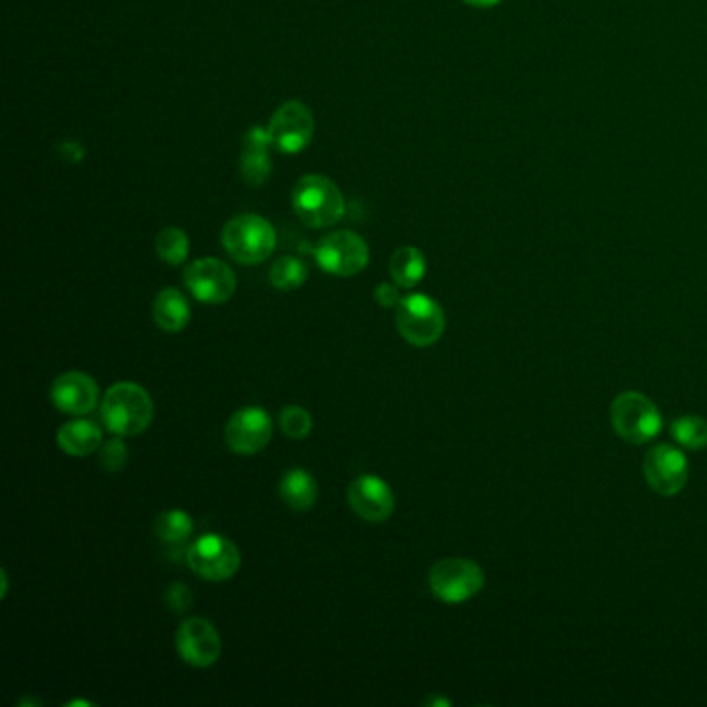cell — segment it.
I'll list each match as a JSON object with an SVG mask.
<instances>
[{
	"instance_id": "obj_32",
	"label": "cell",
	"mask_w": 707,
	"mask_h": 707,
	"mask_svg": "<svg viewBox=\"0 0 707 707\" xmlns=\"http://www.w3.org/2000/svg\"><path fill=\"white\" fill-rule=\"evenodd\" d=\"M427 704H432V706H450V702H446V699H430Z\"/></svg>"
},
{
	"instance_id": "obj_28",
	"label": "cell",
	"mask_w": 707,
	"mask_h": 707,
	"mask_svg": "<svg viewBox=\"0 0 707 707\" xmlns=\"http://www.w3.org/2000/svg\"><path fill=\"white\" fill-rule=\"evenodd\" d=\"M374 295H376L377 306H382V308L393 310L400 303V295H398V288L395 285L382 283V285H377Z\"/></svg>"
},
{
	"instance_id": "obj_15",
	"label": "cell",
	"mask_w": 707,
	"mask_h": 707,
	"mask_svg": "<svg viewBox=\"0 0 707 707\" xmlns=\"http://www.w3.org/2000/svg\"><path fill=\"white\" fill-rule=\"evenodd\" d=\"M50 398L61 413L84 418L98 407L100 390L86 372H65L52 382Z\"/></svg>"
},
{
	"instance_id": "obj_20",
	"label": "cell",
	"mask_w": 707,
	"mask_h": 707,
	"mask_svg": "<svg viewBox=\"0 0 707 707\" xmlns=\"http://www.w3.org/2000/svg\"><path fill=\"white\" fill-rule=\"evenodd\" d=\"M390 276L400 288H413L425 276V258L418 247L405 245L390 258Z\"/></svg>"
},
{
	"instance_id": "obj_29",
	"label": "cell",
	"mask_w": 707,
	"mask_h": 707,
	"mask_svg": "<svg viewBox=\"0 0 707 707\" xmlns=\"http://www.w3.org/2000/svg\"><path fill=\"white\" fill-rule=\"evenodd\" d=\"M59 154L63 156V160H66V162L75 164V162L84 160L86 148L82 144H77V141H63L61 148H59Z\"/></svg>"
},
{
	"instance_id": "obj_8",
	"label": "cell",
	"mask_w": 707,
	"mask_h": 707,
	"mask_svg": "<svg viewBox=\"0 0 707 707\" xmlns=\"http://www.w3.org/2000/svg\"><path fill=\"white\" fill-rule=\"evenodd\" d=\"M315 262L332 276H355L370 264V247L354 231H334L315 247Z\"/></svg>"
},
{
	"instance_id": "obj_5",
	"label": "cell",
	"mask_w": 707,
	"mask_h": 707,
	"mask_svg": "<svg viewBox=\"0 0 707 707\" xmlns=\"http://www.w3.org/2000/svg\"><path fill=\"white\" fill-rule=\"evenodd\" d=\"M397 331L411 347H432L443 338L446 315L438 301L427 295L413 293L400 299L397 306Z\"/></svg>"
},
{
	"instance_id": "obj_23",
	"label": "cell",
	"mask_w": 707,
	"mask_h": 707,
	"mask_svg": "<svg viewBox=\"0 0 707 707\" xmlns=\"http://www.w3.org/2000/svg\"><path fill=\"white\" fill-rule=\"evenodd\" d=\"M308 276H310V268L303 260L293 258V256H285V258L276 260L270 268V283L278 290H295V288L303 287Z\"/></svg>"
},
{
	"instance_id": "obj_1",
	"label": "cell",
	"mask_w": 707,
	"mask_h": 707,
	"mask_svg": "<svg viewBox=\"0 0 707 707\" xmlns=\"http://www.w3.org/2000/svg\"><path fill=\"white\" fill-rule=\"evenodd\" d=\"M100 415L112 434L139 436L152 425L154 400L144 386L135 382H119L104 393Z\"/></svg>"
},
{
	"instance_id": "obj_21",
	"label": "cell",
	"mask_w": 707,
	"mask_h": 707,
	"mask_svg": "<svg viewBox=\"0 0 707 707\" xmlns=\"http://www.w3.org/2000/svg\"><path fill=\"white\" fill-rule=\"evenodd\" d=\"M154 533L164 544L187 542L194 533V519L185 510H164L154 521Z\"/></svg>"
},
{
	"instance_id": "obj_24",
	"label": "cell",
	"mask_w": 707,
	"mask_h": 707,
	"mask_svg": "<svg viewBox=\"0 0 707 707\" xmlns=\"http://www.w3.org/2000/svg\"><path fill=\"white\" fill-rule=\"evenodd\" d=\"M670 434L674 443L681 444L689 450H702L707 448V420L697 415H685L672 421Z\"/></svg>"
},
{
	"instance_id": "obj_19",
	"label": "cell",
	"mask_w": 707,
	"mask_h": 707,
	"mask_svg": "<svg viewBox=\"0 0 707 707\" xmlns=\"http://www.w3.org/2000/svg\"><path fill=\"white\" fill-rule=\"evenodd\" d=\"M278 494L288 509L306 512L318 500V482L310 471L295 467V469H288L287 473L281 477Z\"/></svg>"
},
{
	"instance_id": "obj_33",
	"label": "cell",
	"mask_w": 707,
	"mask_h": 707,
	"mask_svg": "<svg viewBox=\"0 0 707 707\" xmlns=\"http://www.w3.org/2000/svg\"><path fill=\"white\" fill-rule=\"evenodd\" d=\"M69 706H89L88 702H73V704H69Z\"/></svg>"
},
{
	"instance_id": "obj_31",
	"label": "cell",
	"mask_w": 707,
	"mask_h": 707,
	"mask_svg": "<svg viewBox=\"0 0 707 707\" xmlns=\"http://www.w3.org/2000/svg\"><path fill=\"white\" fill-rule=\"evenodd\" d=\"M0 579H2V592H0V597H7V594H9V576H7V571H0Z\"/></svg>"
},
{
	"instance_id": "obj_4",
	"label": "cell",
	"mask_w": 707,
	"mask_h": 707,
	"mask_svg": "<svg viewBox=\"0 0 707 707\" xmlns=\"http://www.w3.org/2000/svg\"><path fill=\"white\" fill-rule=\"evenodd\" d=\"M610 421L624 443L645 444L662 432L658 405L637 390H627L612 400Z\"/></svg>"
},
{
	"instance_id": "obj_22",
	"label": "cell",
	"mask_w": 707,
	"mask_h": 707,
	"mask_svg": "<svg viewBox=\"0 0 707 707\" xmlns=\"http://www.w3.org/2000/svg\"><path fill=\"white\" fill-rule=\"evenodd\" d=\"M156 253L162 262L181 265L189 256V237L183 228L166 226L156 235Z\"/></svg>"
},
{
	"instance_id": "obj_30",
	"label": "cell",
	"mask_w": 707,
	"mask_h": 707,
	"mask_svg": "<svg viewBox=\"0 0 707 707\" xmlns=\"http://www.w3.org/2000/svg\"><path fill=\"white\" fill-rule=\"evenodd\" d=\"M464 4L469 7H477V9H489V7H496L500 0H463Z\"/></svg>"
},
{
	"instance_id": "obj_2",
	"label": "cell",
	"mask_w": 707,
	"mask_h": 707,
	"mask_svg": "<svg viewBox=\"0 0 707 707\" xmlns=\"http://www.w3.org/2000/svg\"><path fill=\"white\" fill-rule=\"evenodd\" d=\"M293 210L310 228H328L345 216V198L324 175H306L293 189Z\"/></svg>"
},
{
	"instance_id": "obj_16",
	"label": "cell",
	"mask_w": 707,
	"mask_h": 707,
	"mask_svg": "<svg viewBox=\"0 0 707 707\" xmlns=\"http://www.w3.org/2000/svg\"><path fill=\"white\" fill-rule=\"evenodd\" d=\"M272 139L262 127H253L245 135L244 154H241V175L247 185L262 187L272 175Z\"/></svg>"
},
{
	"instance_id": "obj_7",
	"label": "cell",
	"mask_w": 707,
	"mask_h": 707,
	"mask_svg": "<svg viewBox=\"0 0 707 707\" xmlns=\"http://www.w3.org/2000/svg\"><path fill=\"white\" fill-rule=\"evenodd\" d=\"M187 565L201 579L221 583L237 575L241 567V553L228 537L206 533L189 546Z\"/></svg>"
},
{
	"instance_id": "obj_26",
	"label": "cell",
	"mask_w": 707,
	"mask_h": 707,
	"mask_svg": "<svg viewBox=\"0 0 707 707\" xmlns=\"http://www.w3.org/2000/svg\"><path fill=\"white\" fill-rule=\"evenodd\" d=\"M129 459V450L123 441L114 438L111 443L102 444L100 448V464L109 471V473H119L123 471V467L127 464Z\"/></svg>"
},
{
	"instance_id": "obj_14",
	"label": "cell",
	"mask_w": 707,
	"mask_h": 707,
	"mask_svg": "<svg viewBox=\"0 0 707 707\" xmlns=\"http://www.w3.org/2000/svg\"><path fill=\"white\" fill-rule=\"evenodd\" d=\"M347 500L355 514L368 523H384L393 517L397 505L393 487L374 473H365L354 480L347 489Z\"/></svg>"
},
{
	"instance_id": "obj_11",
	"label": "cell",
	"mask_w": 707,
	"mask_h": 707,
	"mask_svg": "<svg viewBox=\"0 0 707 707\" xmlns=\"http://www.w3.org/2000/svg\"><path fill=\"white\" fill-rule=\"evenodd\" d=\"M643 475L656 494L677 496L689 482V463L677 446L658 444L643 459Z\"/></svg>"
},
{
	"instance_id": "obj_13",
	"label": "cell",
	"mask_w": 707,
	"mask_h": 707,
	"mask_svg": "<svg viewBox=\"0 0 707 707\" xmlns=\"http://www.w3.org/2000/svg\"><path fill=\"white\" fill-rule=\"evenodd\" d=\"M177 652L183 662L194 668H208L221 658V633L210 620L187 619L178 627Z\"/></svg>"
},
{
	"instance_id": "obj_17",
	"label": "cell",
	"mask_w": 707,
	"mask_h": 707,
	"mask_svg": "<svg viewBox=\"0 0 707 707\" xmlns=\"http://www.w3.org/2000/svg\"><path fill=\"white\" fill-rule=\"evenodd\" d=\"M156 326L164 332H181L191 320V308L187 297L175 287L162 288L154 299Z\"/></svg>"
},
{
	"instance_id": "obj_27",
	"label": "cell",
	"mask_w": 707,
	"mask_h": 707,
	"mask_svg": "<svg viewBox=\"0 0 707 707\" xmlns=\"http://www.w3.org/2000/svg\"><path fill=\"white\" fill-rule=\"evenodd\" d=\"M166 604L175 610V612H187L194 606V594L187 585L183 583H173L166 590Z\"/></svg>"
},
{
	"instance_id": "obj_10",
	"label": "cell",
	"mask_w": 707,
	"mask_h": 707,
	"mask_svg": "<svg viewBox=\"0 0 707 707\" xmlns=\"http://www.w3.org/2000/svg\"><path fill=\"white\" fill-rule=\"evenodd\" d=\"M315 123L310 109L299 100H288L270 121L272 146L285 154L303 152L313 139Z\"/></svg>"
},
{
	"instance_id": "obj_25",
	"label": "cell",
	"mask_w": 707,
	"mask_h": 707,
	"mask_svg": "<svg viewBox=\"0 0 707 707\" xmlns=\"http://www.w3.org/2000/svg\"><path fill=\"white\" fill-rule=\"evenodd\" d=\"M313 420L308 409L299 405H288L281 413V430L290 441H303L311 434Z\"/></svg>"
},
{
	"instance_id": "obj_18",
	"label": "cell",
	"mask_w": 707,
	"mask_h": 707,
	"mask_svg": "<svg viewBox=\"0 0 707 707\" xmlns=\"http://www.w3.org/2000/svg\"><path fill=\"white\" fill-rule=\"evenodd\" d=\"M61 450L71 457H88L102 448V430L89 420H73L61 425L57 434Z\"/></svg>"
},
{
	"instance_id": "obj_9",
	"label": "cell",
	"mask_w": 707,
	"mask_h": 707,
	"mask_svg": "<svg viewBox=\"0 0 707 707\" xmlns=\"http://www.w3.org/2000/svg\"><path fill=\"white\" fill-rule=\"evenodd\" d=\"M185 285L201 303L221 306L235 295L237 276L219 258H199L185 268Z\"/></svg>"
},
{
	"instance_id": "obj_12",
	"label": "cell",
	"mask_w": 707,
	"mask_h": 707,
	"mask_svg": "<svg viewBox=\"0 0 707 707\" xmlns=\"http://www.w3.org/2000/svg\"><path fill=\"white\" fill-rule=\"evenodd\" d=\"M272 427V418L262 407H244L226 423V446L235 455H258L270 443Z\"/></svg>"
},
{
	"instance_id": "obj_3",
	"label": "cell",
	"mask_w": 707,
	"mask_h": 707,
	"mask_svg": "<svg viewBox=\"0 0 707 707\" xmlns=\"http://www.w3.org/2000/svg\"><path fill=\"white\" fill-rule=\"evenodd\" d=\"M222 245L239 264H262L276 249V231L260 214H241L224 224Z\"/></svg>"
},
{
	"instance_id": "obj_6",
	"label": "cell",
	"mask_w": 707,
	"mask_h": 707,
	"mask_svg": "<svg viewBox=\"0 0 707 707\" xmlns=\"http://www.w3.org/2000/svg\"><path fill=\"white\" fill-rule=\"evenodd\" d=\"M427 583L432 594L444 604H463L484 590L486 575L469 558H444L432 567Z\"/></svg>"
}]
</instances>
